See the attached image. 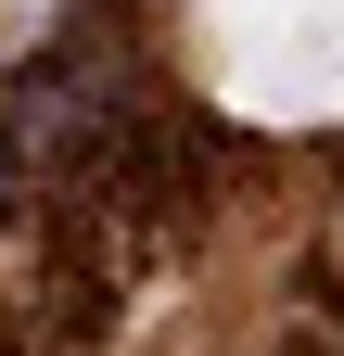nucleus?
<instances>
[{
	"mask_svg": "<svg viewBox=\"0 0 344 356\" xmlns=\"http://www.w3.org/2000/svg\"><path fill=\"white\" fill-rule=\"evenodd\" d=\"M191 76L255 127H344V0H191Z\"/></svg>",
	"mask_w": 344,
	"mask_h": 356,
	"instance_id": "1",
	"label": "nucleus"
}]
</instances>
